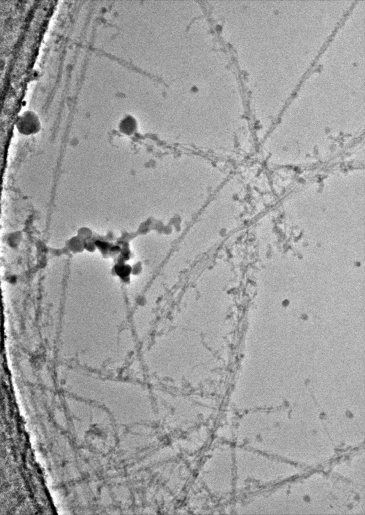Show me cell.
Masks as SVG:
<instances>
[{
	"mask_svg": "<svg viewBox=\"0 0 365 515\" xmlns=\"http://www.w3.org/2000/svg\"><path fill=\"white\" fill-rule=\"evenodd\" d=\"M15 126L21 134L30 135L38 133L41 129V124L35 112L26 110L18 116Z\"/></svg>",
	"mask_w": 365,
	"mask_h": 515,
	"instance_id": "cell-1",
	"label": "cell"
},
{
	"mask_svg": "<svg viewBox=\"0 0 365 515\" xmlns=\"http://www.w3.org/2000/svg\"><path fill=\"white\" fill-rule=\"evenodd\" d=\"M137 122L132 116L128 115L123 118L119 125V128L122 133L129 135L132 134L136 130Z\"/></svg>",
	"mask_w": 365,
	"mask_h": 515,
	"instance_id": "cell-2",
	"label": "cell"
}]
</instances>
